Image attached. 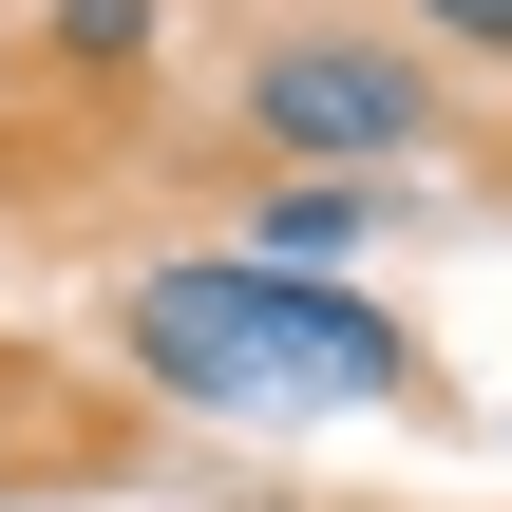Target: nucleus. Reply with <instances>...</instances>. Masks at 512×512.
<instances>
[{
  "mask_svg": "<svg viewBox=\"0 0 512 512\" xmlns=\"http://www.w3.org/2000/svg\"><path fill=\"white\" fill-rule=\"evenodd\" d=\"M228 114H247L266 171H418L437 152V57L418 38H361V19H285Z\"/></svg>",
  "mask_w": 512,
  "mask_h": 512,
  "instance_id": "f257e3e1",
  "label": "nucleus"
},
{
  "mask_svg": "<svg viewBox=\"0 0 512 512\" xmlns=\"http://www.w3.org/2000/svg\"><path fill=\"white\" fill-rule=\"evenodd\" d=\"M114 342H133V380H152L171 418H266V399H285V380H266V323H247V247L133 266V285H114Z\"/></svg>",
  "mask_w": 512,
  "mask_h": 512,
  "instance_id": "f03ea898",
  "label": "nucleus"
},
{
  "mask_svg": "<svg viewBox=\"0 0 512 512\" xmlns=\"http://www.w3.org/2000/svg\"><path fill=\"white\" fill-rule=\"evenodd\" d=\"M247 323H266V380H285V399H342V418H399V399H418V342H399L380 285L247 266Z\"/></svg>",
  "mask_w": 512,
  "mask_h": 512,
  "instance_id": "7ed1b4c3",
  "label": "nucleus"
},
{
  "mask_svg": "<svg viewBox=\"0 0 512 512\" xmlns=\"http://www.w3.org/2000/svg\"><path fill=\"white\" fill-rule=\"evenodd\" d=\"M380 228H399V171H285L266 228H247V266H323L342 285V247H380Z\"/></svg>",
  "mask_w": 512,
  "mask_h": 512,
  "instance_id": "20e7f679",
  "label": "nucleus"
},
{
  "mask_svg": "<svg viewBox=\"0 0 512 512\" xmlns=\"http://www.w3.org/2000/svg\"><path fill=\"white\" fill-rule=\"evenodd\" d=\"M38 57L57 76H133L152 57V0H38Z\"/></svg>",
  "mask_w": 512,
  "mask_h": 512,
  "instance_id": "39448f33",
  "label": "nucleus"
},
{
  "mask_svg": "<svg viewBox=\"0 0 512 512\" xmlns=\"http://www.w3.org/2000/svg\"><path fill=\"white\" fill-rule=\"evenodd\" d=\"M399 38H418V57H494V76H512V0H399Z\"/></svg>",
  "mask_w": 512,
  "mask_h": 512,
  "instance_id": "423d86ee",
  "label": "nucleus"
}]
</instances>
